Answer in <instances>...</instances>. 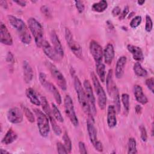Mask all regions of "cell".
Segmentation results:
<instances>
[{
	"mask_svg": "<svg viewBox=\"0 0 154 154\" xmlns=\"http://www.w3.org/2000/svg\"><path fill=\"white\" fill-rule=\"evenodd\" d=\"M46 66L49 69L52 77L56 81L59 87L63 91H66L67 89V83L64 75L57 68V67L49 61L45 63Z\"/></svg>",
	"mask_w": 154,
	"mask_h": 154,
	"instance_id": "obj_8",
	"label": "cell"
},
{
	"mask_svg": "<svg viewBox=\"0 0 154 154\" xmlns=\"http://www.w3.org/2000/svg\"><path fill=\"white\" fill-rule=\"evenodd\" d=\"M141 21H142L141 16H136L131 20L130 22V26L132 28H136L140 25V23H141Z\"/></svg>",
	"mask_w": 154,
	"mask_h": 154,
	"instance_id": "obj_37",
	"label": "cell"
},
{
	"mask_svg": "<svg viewBox=\"0 0 154 154\" xmlns=\"http://www.w3.org/2000/svg\"><path fill=\"white\" fill-rule=\"evenodd\" d=\"M21 108L28 121L30 123H34L35 122V117L32 111L24 105H21Z\"/></svg>",
	"mask_w": 154,
	"mask_h": 154,
	"instance_id": "obj_33",
	"label": "cell"
},
{
	"mask_svg": "<svg viewBox=\"0 0 154 154\" xmlns=\"http://www.w3.org/2000/svg\"><path fill=\"white\" fill-rule=\"evenodd\" d=\"M84 89L88 99L90 110L93 116H94L96 114V100L94 96V93L93 91V89L91 87V85L88 79H85L83 83Z\"/></svg>",
	"mask_w": 154,
	"mask_h": 154,
	"instance_id": "obj_10",
	"label": "cell"
},
{
	"mask_svg": "<svg viewBox=\"0 0 154 154\" xmlns=\"http://www.w3.org/2000/svg\"><path fill=\"white\" fill-rule=\"evenodd\" d=\"M129 6L128 5H126L124 8V9L123 10L122 12L119 15V20H123L124 19L126 16L128 15V13H129Z\"/></svg>",
	"mask_w": 154,
	"mask_h": 154,
	"instance_id": "obj_44",
	"label": "cell"
},
{
	"mask_svg": "<svg viewBox=\"0 0 154 154\" xmlns=\"http://www.w3.org/2000/svg\"><path fill=\"white\" fill-rule=\"evenodd\" d=\"M139 129L140 132V137H141V140L143 142H146L147 140V131L145 126L143 125H141L139 126Z\"/></svg>",
	"mask_w": 154,
	"mask_h": 154,
	"instance_id": "obj_39",
	"label": "cell"
},
{
	"mask_svg": "<svg viewBox=\"0 0 154 154\" xmlns=\"http://www.w3.org/2000/svg\"><path fill=\"white\" fill-rule=\"evenodd\" d=\"M1 154H9V153H10L9 152L5 150H4V149H1Z\"/></svg>",
	"mask_w": 154,
	"mask_h": 154,
	"instance_id": "obj_53",
	"label": "cell"
},
{
	"mask_svg": "<svg viewBox=\"0 0 154 154\" xmlns=\"http://www.w3.org/2000/svg\"><path fill=\"white\" fill-rule=\"evenodd\" d=\"M39 81L42 86L53 95L57 103L60 105L62 102V99L60 92L52 83L46 80V76L44 73L41 72L39 73Z\"/></svg>",
	"mask_w": 154,
	"mask_h": 154,
	"instance_id": "obj_7",
	"label": "cell"
},
{
	"mask_svg": "<svg viewBox=\"0 0 154 154\" xmlns=\"http://www.w3.org/2000/svg\"><path fill=\"white\" fill-rule=\"evenodd\" d=\"M25 94L26 97L29 100L30 102L32 104L39 106L41 105L40 99L38 98L36 92L32 88H28L25 91Z\"/></svg>",
	"mask_w": 154,
	"mask_h": 154,
	"instance_id": "obj_23",
	"label": "cell"
},
{
	"mask_svg": "<svg viewBox=\"0 0 154 154\" xmlns=\"http://www.w3.org/2000/svg\"><path fill=\"white\" fill-rule=\"evenodd\" d=\"M65 39L69 48L73 54L78 58L83 59L82 48L79 43L74 40L71 31L67 28H65Z\"/></svg>",
	"mask_w": 154,
	"mask_h": 154,
	"instance_id": "obj_6",
	"label": "cell"
},
{
	"mask_svg": "<svg viewBox=\"0 0 154 154\" xmlns=\"http://www.w3.org/2000/svg\"><path fill=\"white\" fill-rule=\"evenodd\" d=\"M106 23H107V26H108V28L110 29H114V27L112 23V22L109 20H107L106 21Z\"/></svg>",
	"mask_w": 154,
	"mask_h": 154,
	"instance_id": "obj_52",
	"label": "cell"
},
{
	"mask_svg": "<svg viewBox=\"0 0 154 154\" xmlns=\"http://www.w3.org/2000/svg\"><path fill=\"white\" fill-rule=\"evenodd\" d=\"M96 73L102 82H105V66L103 63H96Z\"/></svg>",
	"mask_w": 154,
	"mask_h": 154,
	"instance_id": "obj_29",
	"label": "cell"
},
{
	"mask_svg": "<svg viewBox=\"0 0 154 154\" xmlns=\"http://www.w3.org/2000/svg\"><path fill=\"white\" fill-rule=\"evenodd\" d=\"M87 128L90 143L94 146L98 141L97 138V130L94 125V119L88 117L87 122Z\"/></svg>",
	"mask_w": 154,
	"mask_h": 154,
	"instance_id": "obj_15",
	"label": "cell"
},
{
	"mask_svg": "<svg viewBox=\"0 0 154 154\" xmlns=\"http://www.w3.org/2000/svg\"><path fill=\"white\" fill-rule=\"evenodd\" d=\"M42 48H43V51L45 53V54L51 60L54 61H57L58 62L60 61L61 58L60 56L58 55V54L56 52L54 48L51 46L50 43L46 41L45 40L43 42Z\"/></svg>",
	"mask_w": 154,
	"mask_h": 154,
	"instance_id": "obj_14",
	"label": "cell"
},
{
	"mask_svg": "<svg viewBox=\"0 0 154 154\" xmlns=\"http://www.w3.org/2000/svg\"><path fill=\"white\" fill-rule=\"evenodd\" d=\"M15 3L18 4L21 7H25L26 5V2L25 1H22V0H17V1H14Z\"/></svg>",
	"mask_w": 154,
	"mask_h": 154,
	"instance_id": "obj_49",
	"label": "cell"
},
{
	"mask_svg": "<svg viewBox=\"0 0 154 154\" xmlns=\"http://www.w3.org/2000/svg\"><path fill=\"white\" fill-rule=\"evenodd\" d=\"M0 4L5 9H7L8 8V5H7V2L6 1H0Z\"/></svg>",
	"mask_w": 154,
	"mask_h": 154,
	"instance_id": "obj_51",
	"label": "cell"
},
{
	"mask_svg": "<svg viewBox=\"0 0 154 154\" xmlns=\"http://www.w3.org/2000/svg\"><path fill=\"white\" fill-rule=\"evenodd\" d=\"M6 60L8 63H14V57H13V55L11 54V52H8L7 53V57H6Z\"/></svg>",
	"mask_w": 154,
	"mask_h": 154,
	"instance_id": "obj_48",
	"label": "cell"
},
{
	"mask_svg": "<svg viewBox=\"0 0 154 154\" xmlns=\"http://www.w3.org/2000/svg\"><path fill=\"white\" fill-rule=\"evenodd\" d=\"M17 138V134L11 128H10L8 130L5 136L4 137L2 140V143L6 145L10 144L12 143H13L15 140H16Z\"/></svg>",
	"mask_w": 154,
	"mask_h": 154,
	"instance_id": "obj_25",
	"label": "cell"
},
{
	"mask_svg": "<svg viewBox=\"0 0 154 154\" xmlns=\"http://www.w3.org/2000/svg\"><path fill=\"white\" fill-rule=\"evenodd\" d=\"M40 101H41V105L44 112L47 115V116H49L52 114V109L49 106V105L48 102L46 98L44 96H40Z\"/></svg>",
	"mask_w": 154,
	"mask_h": 154,
	"instance_id": "obj_31",
	"label": "cell"
},
{
	"mask_svg": "<svg viewBox=\"0 0 154 154\" xmlns=\"http://www.w3.org/2000/svg\"><path fill=\"white\" fill-rule=\"evenodd\" d=\"M28 25L29 31L32 34L36 46L38 48H42L45 42L43 29L42 25L35 18L29 17L28 19Z\"/></svg>",
	"mask_w": 154,
	"mask_h": 154,
	"instance_id": "obj_3",
	"label": "cell"
},
{
	"mask_svg": "<svg viewBox=\"0 0 154 154\" xmlns=\"http://www.w3.org/2000/svg\"><path fill=\"white\" fill-rule=\"evenodd\" d=\"M114 85L115 84L113 82V71L112 69H109L106 78V86L107 92L110 96H112Z\"/></svg>",
	"mask_w": 154,
	"mask_h": 154,
	"instance_id": "obj_24",
	"label": "cell"
},
{
	"mask_svg": "<svg viewBox=\"0 0 154 154\" xmlns=\"http://www.w3.org/2000/svg\"><path fill=\"white\" fill-rule=\"evenodd\" d=\"M121 99L126 114H128L129 111V96L127 93H123Z\"/></svg>",
	"mask_w": 154,
	"mask_h": 154,
	"instance_id": "obj_35",
	"label": "cell"
},
{
	"mask_svg": "<svg viewBox=\"0 0 154 154\" xmlns=\"http://www.w3.org/2000/svg\"><path fill=\"white\" fill-rule=\"evenodd\" d=\"M134 94L136 100L142 104L145 105L148 102V99L143 91L141 87L139 85H135L134 86Z\"/></svg>",
	"mask_w": 154,
	"mask_h": 154,
	"instance_id": "obj_20",
	"label": "cell"
},
{
	"mask_svg": "<svg viewBox=\"0 0 154 154\" xmlns=\"http://www.w3.org/2000/svg\"><path fill=\"white\" fill-rule=\"evenodd\" d=\"M145 84L146 86L147 87L148 89L152 93H153V88H154V79L153 77L149 78L146 80Z\"/></svg>",
	"mask_w": 154,
	"mask_h": 154,
	"instance_id": "obj_40",
	"label": "cell"
},
{
	"mask_svg": "<svg viewBox=\"0 0 154 154\" xmlns=\"http://www.w3.org/2000/svg\"><path fill=\"white\" fill-rule=\"evenodd\" d=\"M153 28V23L152 19L149 15L146 16V25H145V29L147 32H149L152 31Z\"/></svg>",
	"mask_w": 154,
	"mask_h": 154,
	"instance_id": "obj_38",
	"label": "cell"
},
{
	"mask_svg": "<svg viewBox=\"0 0 154 154\" xmlns=\"http://www.w3.org/2000/svg\"><path fill=\"white\" fill-rule=\"evenodd\" d=\"M52 115L54 116V118L56 120H57L58 122H60L61 123L63 122L64 121V119L60 111V110L58 109V108H57V106L54 104V103H52Z\"/></svg>",
	"mask_w": 154,
	"mask_h": 154,
	"instance_id": "obj_34",
	"label": "cell"
},
{
	"mask_svg": "<svg viewBox=\"0 0 154 154\" xmlns=\"http://www.w3.org/2000/svg\"><path fill=\"white\" fill-rule=\"evenodd\" d=\"M75 6H76V8H77L78 11L79 13H82L84 11V8H85V6H84L83 2L80 1H75Z\"/></svg>",
	"mask_w": 154,
	"mask_h": 154,
	"instance_id": "obj_43",
	"label": "cell"
},
{
	"mask_svg": "<svg viewBox=\"0 0 154 154\" xmlns=\"http://www.w3.org/2000/svg\"><path fill=\"white\" fill-rule=\"evenodd\" d=\"M74 87L77 94L79 103L83 109L84 112L87 114L90 118H93V116L91 112L90 105L85 95L84 87H82L81 82L77 76H74Z\"/></svg>",
	"mask_w": 154,
	"mask_h": 154,
	"instance_id": "obj_2",
	"label": "cell"
},
{
	"mask_svg": "<svg viewBox=\"0 0 154 154\" xmlns=\"http://www.w3.org/2000/svg\"><path fill=\"white\" fill-rule=\"evenodd\" d=\"M116 110L114 105H110L107 109V124L109 128H113L117 125Z\"/></svg>",
	"mask_w": 154,
	"mask_h": 154,
	"instance_id": "obj_17",
	"label": "cell"
},
{
	"mask_svg": "<svg viewBox=\"0 0 154 154\" xmlns=\"http://www.w3.org/2000/svg\"><path fill=\"white\" fill-rule=\"evenodd\" d=\"M126 61L127 58L125 56H122L118 59L115 68V76L117 78L119 79L123 76Z\"/></svg>",
	"mask_w": 154,
	"mask_h": 154,
	"instance_id": "obj_18",
	"label": "cell"
},
{
	"mask_svg": "<svg viewBox=\"0 0 154 154\" xmlns=\"http://www.w3.org/2000/svg\"><path fill=\"white\" fill-rule=\"evenodd\" d=\"M114 46L111 43H108L106 45L104 51H103V57L105 63L107 64H111L114 58Z\"/></svg>",
	"mask_w": 154,
	"mask_h": 154,
	"instance_id": "obj_22",
	"label": "cell"
},
{
	"mask_svg": "<svg viewBox=\"0 0 154 154\" xmlns=\"http://www.w3.org/2000/svg\"><path fill=\"white\" fill-rule=\"evenodd\" d=\"M64 105L65 113L68 117L70 122L74 126H78L79 125L78 119L75 111L73 100L69 95H66L65 96Z\"/></svg>",
	"mask_w": 154,
	"mask_h": 154,
	"instance_id": "obj_9",
	"label": "cell"
},
{
	"mask_svg": "<svg viewBox=\"0 0 154 154\" xmlns=\"http://www.w3.org/2000/svg\"><path fill=\"white\" fill-rule=\"evenodd\" d=\"M57 149L58 153H60V154L67 153H68L66 147H65V146H64V144H63L60 142H58L57 143Z\"/></svg>",
	"mask_w": 154,
	"mask_h": 154,
	"instance_id": "obj_42",
	"label": "cell"
},
{
	"mask_svg": "<svg viewBox=\"0 0 154 154\" xmlns=\"http://www.w3.org/2000/svg\"><path fill=\"white\" fill-rule=\"evenodd\" d=\"M120 12H121V8L119 6H116L112 10L111 13L114 17H116V16H119L120 14Z\"/></svg>",
	"mask_w": 154,
	"mask_h": 154,
	"instance_id": "obj_46",
	"label": "cell"
},
{
	"mask_svg": "<svg viewBox=\"0 0 154 154\" xmlns=\"http://www.w3.org/2000/svg\"><path fill=\"white\" fill-rule=\"evenodd\" d=\"M35 113L37 126L39 133L43 137H47L49 135L50 127H49V119L47 115L37 108L33 109Z\"/></svg>",
	"mask_w": 154,
	"mask_h": 154,
	"instance_id": "obj_4",
	"label": "cell"
},
{
	"mask_svg": "<svg viewBox=\"0 0 154 154\" xmlns=\"http://www.w3.org/2000/svg\"><path fill=\"white\" fill-rule=\"evenodd\" d=\"M90 76L91 78L94 89L95 90L96 94L97 97V103H98L99 107L101 109H104L106 105V93L103 87L101 86L100 82L98 78H97L96 74L94 73V72H91L90 73Z\"/></svg>",
	"mask_w": 154,
	"mask_h": 154,
	"instance_id": "obj_5",
	"label": "cell"
},
{
	"mask_svg": "<svg viewBox=\"0 0 154 154\" xmlns=\"http://www.w3.org/2000/svg\"><path fill=\"white\" fill-rule=\"evenodd\" d=\"M135 74L138 77H145L147 75V70L144 69L140 62H136L133 66Z\"/></svg>",
	"mask_w": 154,
	"mask_h": 154,
	"instance_id": "obj_28",
	"label": "cell"
},
{
	"mask_svg": "<svg viewBox=\"0 0 154 154\" xmlns=\"http://www.w3.org/2000/svg\"><path fill=\"white\" fill-rule=\"evenodd\" d=\"M22 69L24 81L26 84L29 83L33 78V70L31 65L27 61H24L23 62Z\"/></svg>",
	"mask_w": 154,
	"mask_h": 154,
	"instance_id": "obj_21",
	"label": "cell"
},
{
	"mask_svg": "<svg viewBox=\"0 0 154 154\" xmlns=\"http://www.w3.org/2000/svg\"><path fill=\"white\" fill-rule=\"evenodd\" d=\"M112 96L113 97V100H114V107L116 108V112L117 113L120 112V109H121V105H120V95H119V92L118 90V88L115 84L114 88H113V91L112 94Z\"/></svg>",
	"mask_w": 154,
	"mask_h": 154,
	"instance_id": "obj_26",
	"label": "cell"
},
{
	"mask_svg": "<svg viewBox=\"0 0 154 154\" xmlns=\"http://www.w3.org/2000/svg\"><path fill=\"white\" fill-rule=\"evenodd\" d=\"M51 40L53 45L54 49H55L56 52L58 54V55L60 56L61 58H63L64 53L63 46L61 45V43L59 40L58 35H57L55 31L54 30H52L51 32Z\"/></svg>",
	"mask_w": 154,
	"mask_h": 154,
	"instance_id": "obj_16",
	"label": "cell"
},
{
	"mask_svg": "<svg viewBox=\"0 0 154 154\" xmlns=\"http://www.w3.org/2000/svg\"><path fill=\"white\" fill-rule=\"evenodd\" d=\"M8 120L13 124L20 123L23 120V113L17 107H12L10 108L7 114Z\"/></svg>",
	"mask_w": 154,
	"mask_h": 154,
	"instance_id": "obj_12",
	"label": "cell"
},
{
	"mask_svg": "<svg viewBox=\"0 0 154 154\" xmlns=\"http://www.w3.org/2000/svg\"><path fill=\"white\" fill-rule=\"evenodd\" d=\"M48 118L49 119L51 125L52 126V128L55 134L56 135H58V136L61 135V134L62 133L61 129L60 128V127L57 124V122L55 120V119L54 118V117L52 115V114L51 115H50L49 116H48Z\"/></svg>",
	"mask_w": 154,
	"mask_h": 154,
	"instance_id": "obj_30",
	"label": "cell"
},
{
	"mask_svg": "<svg viewBox=\"0 0 154 154\" xmlns=\"http://www.w3.org/2000/svg\"><path fill=\"white\" fill-rule=\"evenodd\" d=\"M0 41L1 43L10 46L13 44V38L5 25L1 22L0 23Z\"/></svg>",
	"mask_w": 154,
	"mask_h": 154,
	"instance_id": "obj_13",
	"label": "cell"
},
{
	"mask_svg": "<svg viewBox=\"0 0 154 154\" xmlns=\"http://www.w3.org/2000/svg\"><path fill=\"white\" fill-rule=\"evenodd\" d=\"M94 147L96 150H97L99 152H103V146L102 143L100 141H97L96 143L94 144Z\"/></svg>",
	"mask_w": 154,
	"mask_h": 154,
	"instance_id": "obj_47",
	"label": "cell"
},
{
	"mask_svg": "<svg viewBox=\"0 0 154 154\" xmlns=\"http://www.w3.org/2000/svg\"><path fill=\"white\" fill-rule=\"evenodd\" d=\"M145 2V1H144V0H143V1H137V4H138V5H143V4Z\"/></svg>",
	"mask_w": 154,
	"mask_h": 154,
	"instance_id": "obj_54",
	"label": "cell"
},
{
	"mask_svg": "<svg viewBox=\"0 0 154 154\" xmlns=\"http://www.w3.org/2000/svg\"><path fill=\"white\" fill-rule=\"evenodd\" d=\"M89 49L96 63H101L103 57V51L102 46L96 41L91 40L90 43Z\"/></svg>",
	"mask_w": 154,
	"mask_h": 154,
	"instance_id": "obj_11",
	"label": "cell"
},
{
	"mask_svg": "<svg viewBox=\"0 0 154 154\" xmlns=\"http://www.w3.org/2000/svg\"><path fill=\"white\" fill-rule=\"evenodd\" d=\"M134 14H135V13H134V11H132L131 13H129V15H128V19L131 18L132 16H133L134 15Z\"/></svg>",
	"mask_w": 154,
	"mask_h": 154,
	"instance_id": "obj_55",
	"label": "cell"
},
{
	"mask_svg": "<svg viewBox=\"0 0 154 154\" xmlns=\"http://www.w3.org/2000/svg\"><path fill=\"white\" fill-rule=\"evenodd\" d=\"M135 112L137 114H140L142 112V107L141 105H137L135 107Z\"/></svg>",
	"mask_w": 154,
	"mask_h": 154,
	"instance_id": "obj_50",
	"label": "cell"
},
{
	"mask_svg": "<svg viewBox=\"0 0 154 154\" xmlns=\"http://www.w3.org/2000/svg\"><path fill=\"white\" fill-rule=\"evenodd\" d=\"M127 49L128 51L131 53L134 60H136L137 62L143 61L144 60V55L141 49L137 46L128 45L127 46Z\"/></svg>",
	"mask_w": 154,
	"mask_h": 154,
	"instance_id": "obj_19",
	"label": "cell"
},
{
	"mask_svg": "<svg viewBox=\"0 0 154 154\" xmlns=\"http://www.w3.org/2000/svg\"><path fill=\"white\" fill-rule=\"evenodd\" d=\"M128 153L135 154L137 153V142L134 138H129L128 143Z\"/></svg>",
	"mask_w": 154,
	"mask_h": 154,
	"instance_id": "obj_32",
	"label": "cell"
},
{
	"mask_svg": "<svg viewBox=\"0 0 154 154\" xmlns=\"http://www.w3.org/2000/svg\"><path fill=\"white\" fill-rule=\"evenodd\" d=\"M63 143H64L63 144L65 146L67 152L70 153L71 150H72V141L66 132H65L64 134H63Z\"/></svg>",
	"mask_w": 154,
	"mask_h": 154,
	"instance_id": "obj_36",
	"label": "cell"
},
{
	"mask_svg": "<svg viewBox=\"0 0 154 154\" xmlns=\"http://www.w3.org/2000/svg\"><path fill=\"white\" fill-rule=\"evenodd\" d=\"M7 19L10 25L17 31L20 41L25 45H29L31 42V35L25 22L13 15H8Z\"/></svg>",
	"mask_w": 154,
	"mask_h": 154,
	"instance_id": "obj_1",
	"label": "cell"
},
{
	"mask_svg": "<svg viewBox=\"0 0 154 154\" xmlns=\"http://www.w3.org/2000/svg\"><path fill=\"white\" fill-rule=\"evenodd\" d=\"M78 146H79V150L80 153H82V154H87V149L85 147V145L84 142L79 141L78 143Z\"/></svg>",
	"mask_w": 154,
	"mask_h": 154,
	"instance_id": "obj_45",
	"label": "cell"
},
{
	"mask_svg": "<svg viewBox=\"0 0 154 154\" xmlns=\"http://www.w3.org/2000/svg\"><path fill=\"white\" fill-rule=\"evenodd\" d=\"M40 11L43 14H44L46 17L49 18L51 17V11L50 8L47 5H42L40 7Z\"/></svg>",
	"mask_w": 154,
	"mask_h": 154,
	"instance_id": "obj_41",
	"label": "cell"
},
{
	"mask_svg": "<svg viewBox=\"0 0 154 154\" xmlns=\"http://www.w3.org/2000/svg\"><path fill=\"white\" fill-rule=\"evenodd\" d=\"M108 7V2L106 1L101 0L97 2L94 3L91 6V10L95 12L102 13Z\"/></svg>",
	"mask_w": 154,
	"mask_h": 154,
	"instance_id": "obj_27",
	"label": "cell"
}]
</instances>
